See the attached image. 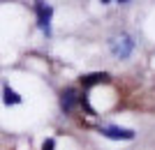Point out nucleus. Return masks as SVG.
<instances>
[{
  "instance_id": "nucleus-1",
  "label": "nucleus",
  "mask_w": 155,
  "mask_h": 150,
  "mask_svg": "<svg viewBox=\"0 0 155 150\" xmlns=\"http://www.w3.org/2000/svg\"><path fill=\"white\" fill-rule=\"evenodd\" d=\"M35 12H37V26L39 30L49 37L51 35V19H53V7L46 5L44 0H35Z\"/></svg>"
},
{
  "instance_id": "nucleus-2",
  "label": "nucleus",
  "mask_w": 155,
  "mask_h": 150,
  "mask_svg": "<svg viewBox=\"0 0 155 150\" xmlns=\"http://www.w3.org/2000/svg\"><path fill=\"white\" fill-rule=\"evenodd\" d=\"M109 49L116 58H130V53L134 49V42H132L127 35H120V37H114L109 42Z\"/></svg>"
},
{
  "instance_id": "nucleus-3",
  "label": "nucleus",
  "mask_w": 155,
  "mask_h": 150,
  "mask_svg": "<svg viewBox=\"0 0 155 150\" xmlns=\"http://www.w3.org/2000/svg\"><path fill=\"white\" fill-rule=\"evenodd\" d=\"M100 134L107 139H114V141H130L134 139V129H127V127H116V125H109V127H100Z\"/></svg>"
},
{
  "instance_id": "nucleus-4",
  "label": "nucleus",
  "mask_w": 155,
  "mask_h": 150,
  "mask_svg": "<svg viewBox=\"0 0 155 150\" xmlns=\"http://www.w3.org/2000/svg\"><path fill=\"white\" fill-rule=\"evenodd\" d=\"M77 90L74 88H67V90H63V95H60V109H63V113H72V109L77 106Z\"/></svg>"
},
{
  "instance_id": "nucleus-5",
  "label": "nucleus",
  "mask_w": 155,
  "mask_h": 150,
  "mask_svg": "<svg viewBox=\"0 0 155 150\" xmlns=\"http://www.w3.org/2000/svg\"><path fill=\"white\" fill-rule=\"evenodd\" d=\"M2 102H5L7 106H16V104H21V95L14 90L9 83H5L2 85Z\"/></svg>"
},
{
  "instance_id": "nucleus-6",
  "label": "nucleus",
  "mask_w": 155,
  "mask_h": 150,
  "mask_svg": "<svg viewBox=\"0 0 155 150\" xmlns=\"http://www.w3.org/2000/svg\"><path fill=\"white\" fill-rule=\"evenodd\" d=\"M107 81H109V74H107V72H95V74H88V76H81L84 88H93V85L107 83Z\"/></svg>"
},
{
  "instance_id": "nucleus-7",
  "label": "nucleus",
  "mask_w": 155,
  "mask_h": 150,
  "mask_svg": "<svg viewBox=\"0 0 155 150\" xmlns=\"http://www.w3.org/2000/svg\"><path fill=\"white\" fill-rule=\"evenodd\" d=\"M53 148H56V141H53V139H46L44 145H42V150H53Z\"/></svg>"
},
{
  "instance_id": "nucleus-8",
  "label": "nucleus",
  "mask_w": 155,
  "mask_h": 150,
  "mask_svg": "<svg viewBox=\"0 0 155 150\" xmlns=\"http://www.w3.org/2000/svg\"><path fill=\"white\" fill-rule=\"evenodd\" d=\"M100 2H102V5H109V2H111V0H100Z\"/></svg>"
},
{
  "instance_id": "nucleus-9",
  "label": "nucleus",
  "mask_w": 155,
  "mask_h": 150,
  "mask_svg": "<svg viewBox=\"0 0 155 150\" xmlns=\"http://www.w3.org/2000/svg\"><path fill=\"white\" fill-rule=\"evenodd\" d=\"M118 2H130V0H118Z\"/></svg>"
}]
</instances>
